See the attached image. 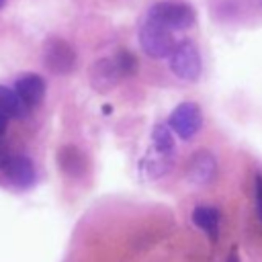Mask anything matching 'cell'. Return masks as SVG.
Here are the masks:
<instances>
[{
  "instance_id": "obj_8",
  "label": "cell",
  "mask_w": 262,
  "mask_h": 262,
  "mask_svg": "<svg viewBox=\"0 0 262 262\" xmlns=\"http://www.w3.org/2000/svg\"><path fill=\"white\" fill-rule=\"evenodd\" d=\"M4 174H6V178L14 186L29 188L35 182V166H33V160L29 156H23V154L10 156L8 162H6V166H4Z\"/></svg>"
},
{
  "instance_id": "obj_6",
  "label": "cell",
  "mask_w": 262,
  "mask_h": 262,
  "mask_svg": "<svg viewBox=\"0 0 262 262\" xmlns=\"http://www.w3.org/2000/svg\"><path fill=\"white\" fill-rule=\"evenodd\" d=\"M186 174H188V180L199 184V186L211 184L215 180V174H217V158L209 149L194 151L188 160Z\"/></svg>"
},
{
  "instance_id": "obj_1",
  "label": "cell",
  "mask_w": 262,
  "mask_h": 262,
  "mask_svg": "<svg viewBox=\"0 0 262 262\" xmlns=\"http://www.w3.org/2000/svg\"><path fill=\"white\" fill-rule=\"evenodd\" d=\"M139 45L149 57L164 59V57H170L176 43H174L170 29L162 27L160 23L151 18H145L143 25L139 27Z\"/></svg>"
},
{
  "instance_id": "obj_2",
  "label": "cell",
  "mask_w": 262,
  "mask_h": 262,
  "mask_svg": "<svg viewBox=\"0 0 262 262\" xmlns=\"http://www.w3.org/2000/svg\"><path fill=\"white\" fill-rule=\"evenodd\" d=\"M78 55L74 47L61 39V37H49L43 45V66L55 74V76H66L76 70Z\"/></svg>"
},
{
  "instance_id": "obj_3",
  "label": "cell",
  "mask_w": 262,
  "mask_h": 262,
  "mask_svg": "<svg viewBox=\"0 0 262 262\" xmlns=\"http://www.w3.org/2000/svg\"><path fill=\"white\" fill-rule=\"evenodd\" d=\"M147 18L160 23L170 31H182L194 25V10L186 2H158L147 10Z\"/></svg>"
},
{
  "instance_id": "obj_14",
  "label": "cell",
  "mask_w": 262,
  "mask_h": 262,
  "mask_svg": "<svg viewBox=\"0 0 262 262\" xmlns=\"http://www.w3.org/2000/svg\"><path fill=\"white\" fill-rule=\"evenodd\" d=\"M113 59H115V63H117V68H119V72H121V76L123 78H127V76H133L135 72H137V57H135V53H131V51H127V49H119L115 55H113Z\"/></svg>"
},
{
  "instance_id": "obj_4",
  "label": "cell",
  "mask_w": 262,
  "mask_h": 262,
  "mask_svg": "<svg viewBox=\"0 0 262 262\" xmlns=\"http://www.w3.org/2000/svg\"><path fill=\"white\" fill-rule=\"evenodd\" d=\"M170 70L180 80H186V82L199 80L203 61H201V53L192 41H180L174 45V49L170 53Z\"/></svg>"
},
{
  "instance_id": "obj_10",
  "label": "cell",
  "mask_w": 262,
  "mask_h": 262,
  "mask_svg": "<svg viewBox=\"0 0 262 262\" xmlns=\"http://www.w3.org/2000/svg\"><path fill=\"white\" fill-rule=\"evenodd\" d=\"M55 160L61 174L70 178H80L86 172V158L76 145H61L55 154Z\"/></svg>"
},
{
  "instance_id": "obj_9",
  "label": "cell",
  "mask_w": 262,
  "mask_h": 262,
  "mask_svg": "<svg viewBox=\"0 0 262 262\" xmlns=\"http://www.w3.org/2000/svg\"><path fill=\"white\" fill-rule=\"evenodd\" d=\"M121 72L115 63L113 57H104V59H98L92 70H90V82H92V88L98 90V92H108L111 88H115L121 80Z\"/></svg>"
},
{
  "instance_id": "obj_16",
  "label": "cell",
  "mask_w": 262,
  "mask_h": 262,
  "mask_svg": "<svg viewBox=\"0 0 262 262\" xmlns=\"http://www.w3.org/2000/svg\"><path fill=\"white\" fill-rule=\"evenodd\" d=\"M8 158H10V154H8L6 145H2V143H0V170H4V166H6Z\"/></svg>"
},
{
  "instance_id": "obj_18",
  "label": "cell",
  "mask_w": 262,
  "mask_h": 262,
  "mask_svg": "<svg viewBox=\"0 0 262 262\" xmlns=\"http://www.w3.org/2000/svg\"><path fill=\"white\" fill-rule=\"evenodd\" d=\"M225 262H239V256H237V250H231V254L227 256Z\"/></svg>"
},
{
  "instance_id": "obj_17",
  "label": "cell",
  "mask_w": 262,
  "mask_h": 262,
  "mask_svg": "<svg viewBox=\"0 0 262 262\" xmlns=\"http://www.w3.org/2000/svg\"><path fill=\"white\" fill-rule=\"evenodd\" d=\"M6 127H8V119H6L4 115H0V139H2V135L6 133Z\"/></svg>"
},
{
  "instance_id": "obj_11",
  "label": "cell",
  "mask_w": 262,
  "mask_h": 262,
  "mask_svg": "<svg viewBox=\"0 0 262 262\" xmlns=\"http://www.w3.org/2000/svg\"><path fill=\"white\" fill-rule=\"evenodd\" d=\"M192 223L199 229H203L213 242L217 239V235H219V211L217 209L205 207V205L194 207V211H192Z\"/></svg>"
},
{
  "instance_id": "obj_15",
  "label": "cell",
  "mask_w": 262,
  "mask_h": 262,
  "mask_svg": "<svg viewBox=\"0 0 262 262\" xmlns=\"http://www.w3.org/2000/svg\"><path fill=\"white\" fill-rule=\"evenodd\" d=\"M254 201H256L258 217L262 221V174H256V180H254Z\"/></svg>"
},
{
  "instance_id": "obj_13",
  "label": "cell",
  "mask_w": 262,
  "mask_h": 262,
  "mask_svg": "<svg viewBox=\"0 0 262 262\" xmlns=\"http://www.w3.org/2000/svg\"><path fill=\"white\" fill-rule=\"evenodd\" d=\"M151 139H154V149L158 154H164V156H170L174 151V137H172V129L164 123H158L154 127V133H151Z\"/></svg>"
},
{
  "instance_id": "obj_5",
  "label": "cell",
  "mask_w": 262,
  "mask_h": 262,
  "mask_svg": "<svg viewBox=\"0 0 262 262\" xmlns=\"http://www.w3.org/2000/svg\"><path fill=\"white\" fill-rule=\"evenodd\" d=\"M168 127L180 137V139H192L201 127H203V113H201V106L196 102H180L170 119H168Z\"/></svg>"
},
{
  "instance_id": "obj_7",
  "label": "cell",
  "mask_w": 262,
  "mask_h": 262,
  "mask_svg": "<svg viewBox=\"0 0 262 262\" xmlns=\"http://www.w3.org/2000/svg\"><path fill=\"white\" fill-rule=\"evenodd\" d=\"M12 90L16 92V96L27 108H35L45 98V80L39 74H25L16 78Z\"/></svg>"
},
{
  "instance_id": "obj_19",
  "label": "cell",
  "mask_w": 262,
  "mask_h": 262,
  "mask_svg": "<svg viewBox=\"0 0 262 262\" xmlns=\"http://www.w3.org/2000/svg\"><path fill=\"white\" fill-rule=\"evenodd\" d=\"M6 2H8V0H0V8H4V6H6Z\"/></svg>"
},
{
  "instance_id": "obj_12",
  "label": "cell",
  "mask_w": 262,
  "mask_h": 262,
  "mask_svg": "<svg viewBox=\"0 0 262 262\" xmlns=\"http://www.w3.org/2000/svg\"><path fill=\"white\" fill-rule=\"evenodd\" d=\"M27 113H29V108L20 102L16 92L12 88L0 84V115H4L6 119H23Z\"/></svg>"
}]
</instances>
